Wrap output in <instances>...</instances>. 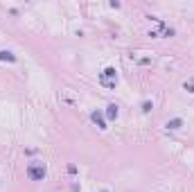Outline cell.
I'll return each mask as SVG.
<instances>
[{
	"mask_svg": "<svg viewBox=\"0 0 194 192\" xmlns=\"http://www.w3.org/2000/svg\"><path fill=\"white\" fill-rule=\"evenodd\" d=\"M106 115H109V120H115L120 115V109H118V104H109L106 106Z\"/></svg>",
	"mask_w": 194,
	"mask_h": 192,
	"instance_id": "cell-4",
	"label": "cell"
},
{
	"mask_svg": "<svg viewBox=\"0 0 194 192\" xmlns=\"http://www.w3.org/2000/svg\"><path fill=\"white\" fill-rule=\"evenodd\" d=\"M0 61H9V63H14V61H16V54L9 52V50H0Z\"/></svg>",
	"mask_w": 194,
	"mask_h": 192,
	"instance_id": "cell-5",
	"label": "cell"
},
{
	"mask_svg": "<svg viewBox=\"0 0 194 192\" xmlns=\"http://www.w3.org/2000/svg\"><path fill=\"white\" fill-rule=\"evenodd\" d=\"M99 84L104 86V88H115V84H118V72H115V68H104V72L99 75Z\"/></svg>",
	"mask_w": 194,
	"mask_h": 192,
	"instance_id": "cell-2",
	"label": "cell"
},
{
	"mask_svg": "<svg viewBox=\"0 0 194 192\" xmlns=\"http://www.w3.org/2000/svg\"><path fill=\"white\" fill-rule=\"evenodd\" d=\"M151 109H153L151 102H142V111H151Z\"/></svg>",
	"mask_w": 194,
	"mask_h": 192,
	"instance_id": "cell-8",
	"label": "cell"
},
{
	"mask_svg": "<svg viewBox=\"0 0 194 192\" xmlns=\"http://www.w3.org/2000/svg\"><path fill=\"white\" fill-rule=\"evenodd\" d=\"M102 192H109V190H102Z\"/></svg>",
	"mask_w": 194,
	"mask_h": 192,
	"instance_id": "cell-9",
	"label": "cell"
},
{
	"mask_svg": "<svg viewBox=\"0 0 194 192\" xmlns=\"http://www.w3.org/2000/svg\"><path fill=\"white\" fill-rule=\"evenodd\" d=\"M183 88L190 91V93H194V81H192V79H190V81H185V84H183Z\"/></svg>",
	"mask_w": 194,
	"mask_h": 192,
	"instance_id": "cell-7",
	"label": "cell"
},
{
	"mask_svg": "<svg viewBox=\"0 0 194 192\" xmlns=\"http://www.w3.org/2000/svg\"><path fill=\"white\" fill-rule=\"evenodd\" d=\"M45 174H47V170H45L43 163L34 160V163H30V165H27V176H30L32 181H43Z\"/></svg>",
	"mask_w": 194,
	"mask_h": 192,
	"instance_id": "cell-1",
	"label": "cell"
},
{
	"mask_svg": "<svg viewBox=\"0 0 194 192\" xmlns=\"http://www.w3.org/2000/svg\"><path fill=\"white\" fill-rule=\"evenodd\" d=\"M181 127H183V120L181 118H174V120L167 122V129H181Z\"/></svg>",
	"mask_w": 194,
	"mask_h": 192,
	"instance_id": "cell-6",
	"label": "cell"
},
{
	"mask_svg": "<svg viewBox=\"0 0 194 192\" xmlns=\"http://www.w3.org/2000/svg\"><path fill=\"white\" fill-rule=\"evenodd\" d=\"M90 120H93V122H95V124H97V127H99L102 131L106 129V120H104V115H102L99 111H93V113H90Z\"/></svg>",
	"mask_w": 194,
	"mask_h": 192,
	"instance_id": "cell-3",
	"label": "cell"
}]
</instances>
